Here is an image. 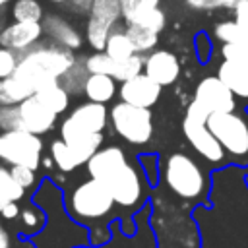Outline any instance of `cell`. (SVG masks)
Masks as SVG:
<instances>
[{
  "instance_id": "6da1fadb",
  "label": "cell",
  "mask_w": 248,
  "mask_h": 248,
  "mask_svg": "<svg viewBox=\"0 0 248 248\" xmlns=\"http://www.w3.org/2000/svg\"><path fill=\"white\" fill-rule=\"evenodd\" d=\"M76 60L78 56L70 48L56 43H39L19 56L14 76L37 93L41 87L58 81L76 64Z\"/></svg>"
},
{
  "instance_id": "7a4b0ae2",
  "label": "cell",
  "mask_w": 248,
  "mask_h": 248,
  "mask_svg": "<svg viewBox=\"0 0 248 248\" xmlns=\"http://www.w3.org/2000/svg\"><path fill=\"white\" fill-rule=\"evenodd\" d=\"M165 184L180 200L200 202L207 192L203 169L186 153H172L165 161Z\"/></svg>"
},
{
  "instance_id": "3957f363",
  "label": "cell",
  "mask_w": 248,
  "mask_h": 248,
  "mask_svg": "<svg viewBox=\"0 0 248 248\" xmlns=\"http://www.w3.org/2000/svg\"><path fill=\"white\" fill-rule=\"evenodd\" d=\"M207 128L225 153L236 163H248V116L236 110L211 112Z\"/></svg>"
},
{
  "instance_id": "277c9868",
  "label": "cell",
  "mask_w": 248,
  "mask_h": 248,
  "mask_svg": "<svg viewBox=\"0 0 248 248\" xmlns=\"http://www.w3.org/2000/svg\"><path fill=\"white\" fill-rule=\"evenodd\" d=\"M66 205L74 219L89 223L107 217L114 207V200L105 184L95 178H89L72 190Z\"/></svg>"
},
{
  "instance_id": "5b68a950",
  "label": "cell",
  "mask_w": 248,
  "mask_h": 248,
  "mask_svg": "<svg viewBox=\"0 0 248 248\" xmlns=\"http://www.w3.org/2000/svg\"><path fill=\"white\" fill-rule=\"evenodd\" d=\"M207 116H209V112L202 105L192 101L188 105L184 120H182V132H184L186 140L190 141V145L203 159H207L209 163H223L227 153L221 147V143L215 140V136L209 132Z\"/></svg>"
},
{
  "instance_id": "8992f818",
  "label": "cell",
  "mask_w": 248,
  "mask_h": 248,
  "mask_svg": "<svg viewBox=\"0 0 248 248\" xmlns=\"http://www.w3.org/2000/svg\"><path fill=\"white\" fill-rule=\"evenodd\" d=\"M114 132L128 143L141 145L153 136V114L149 108L134 107L124 101L116 103L108 112Z\"/></svg>"
},
{
  "instance_id": "52a82bcc",
  "label": "cell",
  "mask_w": 248,
  "mask_h": 248,
  "mask_svg": "<svg viewBox=\"0 0 248 248\" xmlns=\"http://www.w3.org/2000/svg\"><path fill=\"white\" fill-rule=\"evenodd\" d=\"M43 153V141L39 136L25 130H12L0 134V159L12 167L39 169Z\"/></svg>"
},
{
  "instance_id": "ba28073f",
  "label": "cell",
  "mask_w": 248,
  "mask_h": 248,
  "mask_svg": "<svg viewBox=\"0 0 248 248\" xmlns=\"http://www.w3.org/2000/svg\"><path fill=\"white\" fill-rule=\"evenodd\" d=\"M223 62L217 68V78L234 93L248 99V45L227 43L221 46Z\"/></svg>"
},
{
  "instance_id": "9c48e42d",
  "label": "cell",
  "mask_w": 248,
  "mask_h": 248,
  "mask_svg": "<svg viewBox=\"0 0 248 248\" xmlns=\"http://www.w3.org/2000/svg\"><path fill=\"white\" fill-rule=\"evenodd\" d=\"M101 184H105L108 188L114 203L124 209H136L138 205H141V202L145 198V180H143L141 172L138 170V167H134L130 163L120 167L114 174H110Z\"/></svg>"
},
{
  "instance_id": "30bf717a",
  "label": "cell",
  "mask_w": 248,
  "mask_h": 248,
  "mask_svg": "<svg viewBox=\"0 0 248 248\" xmlns=\"http://www.w3.org/2000/svg\"><path fill=\"white\" fill-rule=\"evenodd\" d=\"M194 101L198 105H202L209 114L211 112H229V110H234L236 108L234 93L217 76L203 78L196 85Z\"/></svg>"
},
{
  "instance_id": "8fae6325",
  "label": "cell",
  "mask_w": 248,
  "mask_h": 248,
  "mask_svg": "<svg viewBox=\"0 0 248 248\" xmlns=\"http://www.w3.org/2000/svg\"><path fill=\"white\" fill-rule=\"evenodd\" d=\"M45 31L41 21H14L0 31V46L17 52L19 56L41 43Z\"/></svg>"
},
{
  "instance_id": "7c38bea8",
  "label": "cell",
  "mask_w": 248,
  "mask_h": 248,
  "mask_svg": "<svg viewBox=\"0 0 248 248\" xmlns=\"http://www.w3.org/2000/svg\"><path fill=\"white\" fill-rule=\"evenodd\" d=\"M60 140L72 149V153L76 155V159L79 161V165H83V163H87L101 149L103 134L85 132V130L78 128L74 122H70L66 118L62 122V126H60Z\"/></svg>"
},
{
  "instance_id": "4fadbf2b",
  "label": "cell",
  "mask_w": 248,
  "mask_h": 248,
  "mask_svg": "<svg viewBox=\"0 0 248 248\" xmlns=\"http://www.w3.org/2000/svg\"><path fill=\"white\" fill-rule=\"evenodd\" d=\"M118 95L128 105L141 107V108H151L159 101L161 85L157 81H153L147 74H140V76L124 81L120 85Z\"/></svg>"
},
{
  "instance_id": "5bb4252c",
  "label": "cell",
  "mask_w": 248,
  "mask_h": 248,
  "mask_svg": "<svg viewBox=\"0 0 248 248\" xmlns=\"http://www.w3.org/2000/svg\"><path fill=\"white\" fill-rule=\"evenodd\" d=\"M143 74H147L153 81H157L161 87H165V85H170L178 79L180 62H178L176 54H172L170 50L157 48V50H151L145 56Z\"/></svg>"
},
{
  "instance_id": "9a60e30c",
  "label": "cell",
  "mask_w": 248,
  "mask_h": 248,
  "mask_svg": "<svg viewBox=\"0 0 248 248\" xmlns=\"http://www.w3.org/2000/svg\"><path fill=\"white\" fill-rule=\"evenodd\" d=\"M17 107H19L23 130H27V132H31L35 136H41V134H46L48 130H52L58 114H54L50 108H46L35 95L25 99Z\"/></svg>"
},
{
  "instance_id": "2e32d148",
  "label": "cell",
  "mask_w": 248,
  "mask_h": 248,
  "mask_svg": "<svg viewBox=\"0 0 248 248\" xmlns=\"http://www.w3.org/2000/svg\"><path fill=\"white\" fill-rule=\"evenodd\" d=\"M41 23H43V31L50 39V43H56V45H60L64 48H70V50H76L83 45L81 33L68 19H64L62 16L45 14Z\"/></svg>"
},
{
  "instance_id": "e0dca14e",
  "label": "cell",
  "mask_w": 248,
  "mask_h": 248,
  "mask_svg": "<svg viewBox=\"0 0 248 248\" xmlns=\"http://www.w3.org/2000/svg\"><path fill=\"white\" fill-rule=\"evenodd\" d=\"M126 163H128V159H126V153L122 151V147L108 145V147L99 149L87 161V172L91 174V178H95L99 182H105L110 174H114Z\"/></svg>"
},
{
  "instance_id": "ac0fdd59",
  "label": "cell",
  "mask_w": 248,
  "mask_h": 248,
  "mask_svg": "<svg viewBox=\"0 0 248 248\" xmlns=\"http://www.w3.org/2000/svg\"><path fill=\"white\" fill-rule=\"evenodd\" d=\"M70 122H74L78 128L85 130V132H91V134H101L107 126V120H108V112L105 108V105L101 103H83V105H78L70 116H68Z\"/></svg>"
},
{
  "instance_id": "d6986e66",
  "label": "cell",
  "mask_w": 248,
  "mask_h": 248,
  "mask_svg": "<svg viewBox=\"0 0 248 248\" xmlns=\"http://www.w3.org/2000/svg\"><path fill=\"white\" fill-rule=\"evenodd\" d=\"M83 93L91 103L105 105L116 93V79L110 76H105V74H89Z\"/></svg>"
},
{
  "instance_id": "ffe728a7",
  "label": "cell",
  "mask_w": 248,
  "mask_h": 248,
  "mask_svg": "<svg viewBox=\"0 0 248 248\" xmlns=\"http://www.w3.org/2000/svg\"><path fill=\"white\" fill-rule=\"evenodd\" d=\"M35 97H37L46 108H50L54 114L64 112V110L68 108V103H70V93L60 85V81H52V83L41 87V89L35 93Z\"/></svg>"
},
{
  "instance_id": "44dd1931",
  "label": "cell",
  "mask_w": 248,
  "mask_h": 248,
  "mask_svg": "<svg viewBox=\"0 0 248 248\" xmlns=\"http://www.w3.org/2000/svg\"><path fill=\"white\" fill-rule=\"evenodd\" d=\"M116 29V25L112 23H107L99 17H93L89 16L87 17V23H85V39L89 43V46L95 50V52H103L105 46H107V41L110 37V33Z\"/></svg>"
},
{
  "instance_id": "7402d4cb",
  "label": "cell",
  "mask_w": 248,
  "mask_h": 248,
  "mask_svg": "<svg viewBox=\"0 0 248 248\" xmlns=\"http://www.w3.org/2000/svg\"><path fill=\"white\" fill-rule=\"evenodd\" d=\"M33 95H35V91L29 85H25L21 79H17L16 76L6 78L0 83V107L19 105V103H23L25 99H29Z\"/></svg>"
},
{
  "instance_id": "603a6c76",
  "label": "cell",
  "mask_w": 248,
  "mask_h": 248,
  "mask_svg": "<svg viewBox=\"0 0 248 248\" xmlns=\"http://www.w3.org/2000/svg\"><path fill=\"white\" fill-rule=\"evenodd\" d=\"M126 35L130 37L136 54H147L151 50H155L157 43H159V35L141 27V25H134V23H126Z\"/></svg>"
},
{
  "instance_id": "cb8c5ba5",
  "label": "cell",
  "mask_w": 248,
  "mask_h": 248,
  "mask_svg": "<svg viewBox=\"0 0 248 248\" xmlns=\"http://www.w3.org/2000/svg\"><path fill=\"white\" fill-rule=\"evenodd\" d=\"M87 78H89V72H87V68H85V58H78L76 64H74L58 81H60V85H62L68 93H72V95H81L83 89H85Z\"/></svg>"
},
{
  "instance_id": "d4e9b609",
  "label": "cell",
  "mask_w": 248,
  "mask_h": 248,
  "mask_svg": "<svg viewBox=\"0 0 248 248\" xmlns=\"http://www.w3.org/2000/svg\"><path fill=\"white\" fill-rule=\"evenodd\" d=\"M105 52L112 58V60H126L130 56L136 54L134 50V45L130 41V37L126 35V29H114L107 41V46H105Z\"/></svg>"
},
{
  "instance_id": "484cf974",
  "label": "cell",
  "mask_w": 248,
  "mask_h": 248,
  "mask_svg": "<svg viewBox=\"0 0 248 248\" xmlns=\"http://www.w3.org/2000/svg\"><path fill=\"white\" fill-rule=\"evenodd\" d=\"M14 21H43L45 10L39 0H14L12 4Z\"/></svg>"
},
{
  "instance_id": "4316f807",
  "label": "cell",
  "mask_w": 248,
  "mask_h": 248,
  "mask_svg": "<svg viewBox=\"0 0 248 248\" xmlns=\"http://www.w3.org/2000/svg\"><path fill=\"white\" fill-rule=\"evenodd\" d=\"M89 16L116 25L122 19V0H93Z\"/></svg>"
},
{
  "instance_id": "83f0119b",
  "label": "cell",
  "mask_w": 248,
  "mask_h": 248,
  "mask_svg": "<svg viewBox=\"0 0 248 248\" xmlns=\"http://www.w3.org/2000/svg\"><path fill=\"white\" fill-rule=\"evenodd\" d=\"M23 188L12 178V172L0 165V211L10 202H19L23 198Z\"/></svg>"
},
{
  "instance_id": "f1b7e54d",
  "label": "cell",
  "mask_w": 248,
  "mask_h": 248,
  "mask_svg": "<svg viewBox=\"0 0 248 248\" xmlns=\"http://www.w3.org/2000/svg\"><path fill=\"white\" fill-rule=\"evenodd\" d=\"M143 62H145V58L141 54H134V56H130L126 60H116L112 78L116 81H122V83L132 79V78L143 74Z\"/></svg>"
},
{
  "instance_id": "f546056e",
  "label": "cell",
  "mask_w": 248,
  "mask_h": 248,
  "mask_svg": "<svg viewBox=\"0 0 248 248\" xmlns=\"http://www.w3.org/2000/svg\"><path fill=\"white\" fill-rule=\"evenodd\" d=\"M50 157H52L54 165L62 172H70V170H74V169L79 167V161L76 159V155L72 153V149L62 140H56V141L50 143Z\"/></svg>"
},
{
  "instance_id": "4dcf8cb0",
  "label": "cell",
  "mask_w": 248,
  "mask_h": 248,
  "mask_svg": "<svg viewBox=\"0 0 248 248\" xmlns=\"http://www.w3.org/2000/svg\"><path fill=\"white\" fill-rule=\"evenodd\" d=\"M159 6H161V0H122V19L126 23H132L141 14Z\"/></svg>"
},
{
  "instance_id": "1f68e13d",
  "label": "cell",
  "mask_w": 248,
  "mask_h": 248,
  "mask_svg": "<svg viewBox=\"0 0 248 248\" xmlns=\"http://www.w3.org/2000/svg\"><path fill=\"white\" fill-rule=\"evenodd\" d=\"M114 64H116V60H112L105 50L103 52H93L85 58V68H87L89 74H105V76L112 78Z\"/></svg>"
},
{
  "instance_id": "d6a6232c",
  "label": "cell",
  "mask_w": 248,
  "mask_h": 248,
  "mask_svg": "<svg viewBox=\"0 0 248 248\" xmlns=\"http://www.w3.org/2000/svg\"><path fill=\"white\" fill-rule=\"evenodd\" d=\"M132 23L134 25H141V27H145V29H149V31L159 35L167 25V16H165L163 8H153V10L145 12V14H141L140 17H136Z\"/></svg>"
},
{
  "instance_id": "836d02e7",
  "label": "cell",
  "mask_w": 248,
  "mask_h": 248,
  "mask_svg": "<svg viewBox=\"0 0 248 248\" xmlns=\"http://www.w3.org/2000/svg\"><path fill=\"white\" fill-rule=\"evenodd\" d=\"M215 37L223 45H227V43H242V45H246L242 29L238 27V23L234 19H225V21L217 23L215 25Z\"/></svg>"
},
{
  "instance_id": "e575fe53",
  "label": "cell",
  "mask_w": 248,
  "mask_h": 248,
  "mask_svg": "<svg viewBox=\"0 0 248 248\" xmlns=\"http://www.w3.org/2000/svg\"><path fill=\"white\" fill-rule=\"evenodd\" d=\"M0 128L4 132L23 130V122H21V114H19V107L17 105H4V107H0Z\"/></svg>"
},
{
  "instance_id": "d590c367",
  "label": "cell",
  "mask_w": 248,
  "mask_h": 248,
  "mask_svg": "<svg viewBox=\"0 0 248 248\" xmlns=\"http://www.w3.org/2000/svg\"><path fill=\"white\" fill-rule=\"evenodd\" d=\"M17 64H19V54L0 46V79L12 78L14 72L17 70Z\"/></svg>"
},
{
  "instance_id": "8d00e7d4",
  "label": "cell",
  "mask_w": 248,
  "mask_h": 248,
  "mask_svg": "<svg viewBox=\"0 0 248 248\" xmlns=\"http://www.w3.org/2000/svg\"><path fill=\"white\" fill-rule=\"evenodd\" d=\"M10 172H12V178H14L23 190L29 188V186L35 182V170L29 169V167H12Z\"/></svg>"
},
{
  "instance_id": "74e56055",
  "label": "cell",
  "mask_w": 248,
  "mask_h": 248,
  "mask_svg": "<svg viewBox=\"0 0 248 248\" xmlns=\"http://www.w3.org/2000/svg\"><path fill=\"white\" fill-rule=\"evenodd\" d=\"M234 21L238 23V27L242 29L244 41L248 45V0H242L236 8H234Z\"/></svg>"
},
{
  "instance_id": "f35d334b",
  "label": "cell",
  "mask_w": 248,
  "mask_h": 248,
  "mask_svg": "<svg viewBox=\"0 0 248 248\" xmlns=\"http://www.w3.org/2000/svg\"><path fill=\"white\" fill-rule=\"evenodd\" d=\"M21 221H23V225H25L27 229H39L41 223H43V215L37 213V211L25 209V211L21 213Z\"/></svg>"
},
{
  "instance_id": "ab89813d",
  "label": "cell",
  "mask_w": 248,
  "mask_h": 248,
  "mask_svg": "<svg viewBox=\"0 0 248 248\" xmlns=\"http://www.w3.org/2000/svg\"><path fill=\"white\" fill-rule=\"evenodd\" d=\"M186 6L192 8V10L205 12V10H215V8H219V0H186Z\"/></svg>"
},
{
  "instance_id": "60d3db41",
  "label": "cell",
  "mask_w": 248,
  "mask_h": 248,
  "mask_svg": "<svg viewBox=\"0 0 248 248\" xmlns=\"http://www.w3.org/2000/svg\"><path fill=\"white\" fill-rule=\"evenodd\" d=\"M91 2H93V0H70L66 6H68V10H72L74 14H89Z\"/></svg>"
},
{
  "instance_id": "b9f144b4",
  "label": "cell",
  "mask_w": 248,
  "mask_h": 248,
  "mask_svg": "<svg viewBox=\"0 0 248 248\" xmlns=\"http://www.w3.org/2000/svg\"><path fill=\"white\" fill-rule=\"evenodd\" d=\"M0 213H2L4 219H16V217L19 215V205H17V202H10Z\"/></svg>"
},
{
  "instance_id": "7bdbcfd3",
  "label": "cell",
  "mask_w": 248,
  "mask_h": 248,
  "mask_svg": "<svg viewBox=\"0 0 248 248\" xmlns=\"http://www.w3.org/2000/svg\"><path fill=\"white\" fill-rule=\"evenodd\" d=\"M203 39H205L203 35L198 37V52H200V58H202V60H205V54H203V52H207V54L211 52V43H209V41L205 43Z\"/></svg>"
},
{
  "instance_id": "ee69618b",
  "label": "cell",
  "mask_w": 248,
  "mask_h": 248,
  "mask_svg": "<svg viewBox=\"0 0 248 248\" xmlns=\"http://www.w3.org/2000/svg\"><path fill=\"white\" fill-rule=\"evenodd\" d=\"M242 0H219V8H225V10H232L234 12V8L240 4Z\"/></svg>"
},
{
  "instance_id": "f6af8a7d",
  "label": "cell",
  "mask_w": 248,
  "mask_h": 248,
  "mask_svg": "<svg viewBox=\"0 0 248 248\" xmlns=\"http://www.w3.org/2000/svg\"><path fill=\"white\" fill-rule=\"evenodd\" d=\"M0 248H10V236L2 227V223H0Z\"/></svg>"
},
{
  "instance_id": "bcb514c9",
  "label": "cell",
  "mask_w": 248,
  "mask_h": 248,
  "mask_svg": "<svg viewBox=\"0 0 248 248\" xmlns=\"http://www.w3.org/2000/svg\"><path fill=\"white\" fill-rule=\"evenodd\" d=\"M8 4H14V0H0V16L4 14V10H6Z\"/></svg>"
},
{
  "instance_id": "7dc6e473",
  "label": "cell",
  "mask_w": 248,
  "mask_h": 248,
  "mask_svg": "<svg viewBox=\"0 0 248 248\" xmlns=\"http://www.w3.org/2000/svg\"><path fill=\"white\" fill-rule=\"evenodd\" d=\"M48 2H50V4H60V6H66L70 0H48Z\"/></svg>"
},
{
  "instance_id": "c3c4849f",
  "label": "cell",
  "mask_w": 248,
  "mask_h": 248,
  "mask_svg": "<svg viewBox=\"0 0 248 248\" xmlns=\"http://www.w3.org/2000/svg\"><path fill=\"white\" fill-rule=\"evenodd\" d=\"M78 248H85V246H78Z\"/></svg>"
},
{
  "instance_id": "681fc988",
  "label": "cell",
  "mask_w": 248,
  "mask_h": 248,
  "mask_svg": "<svg viewBox=\"0 0 248 248\" xmlns=\"http://www.w3.org/2000/svg\"><path fill=\"white\" fill-rule=\"evenodd\" d=\"M0 83H2V79H0Z\"/></svg>"
}]
</instances>
